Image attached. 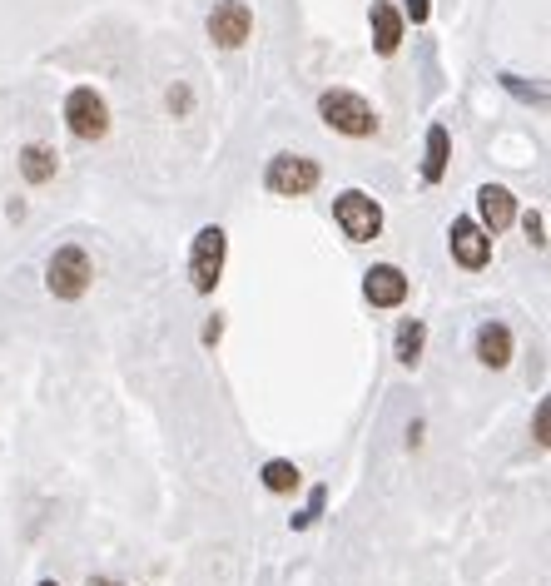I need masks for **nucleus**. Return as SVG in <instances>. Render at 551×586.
Instances as JSON below:
<instances>
[{
  "instance_id": "1",
  "label": "nucleus",
  "mask_w": 551,
  "mask_h": 586,
  "mask_svg": "<svg viewBox=\"0 0 551 586\" xmlns=\"http://www.w3.org/2000/svg\"><path fill=\"white\" fill-rule=\"evenodd\" d=\"M318 120L333 135H348V140H373L378 135V110L358 90H323L318 95Z\"/></svg>"
},
{
  "instance_id": "2",
  "label": "nucleus",
  "mask_w": 551,
  "mask_h": 586,
  "mask_svg": "<svg viewBox=\"0 0 551 586\" xmlns=\"http://www.w3.org/2000/svg\"><path fill=\"white\" fill-rule=\"evenodd\" d=\"M95 284V264H90V254L80 249V244H60L55 254H50V264H45V289L55 293L60 303H75V298H85Z\"/></svg>"
},
{
  "instance_id": "3",
  "label": "nucleus",
  "mask_w": 551,
  "mask_h": 586,
  "mask_svg": "<svg viewBox=\"0 0 551 586\" xmlns=\"http://www.w3.org/2000/svg\"><path fill=\"white\" fill-rule=\"evenodd\" d=\"M65 130L75 140H85V145H95V140L110 135V105H105V95L95 85H75L65 95Z\"/></svg>"
},
{
  "instance_id": "4",
  "label": "nucleus",
  "mask_w": 551,
  "mask_h": 586,
  "mask_svg": "<svg viewBox=\"0 0 551 586\" xmlns=\"http://www.w3.org/2000/svg\"><path fill=\"white\" fill-rule=\"evenodd\" d=\"M224 254H229V234H224L219 224H204V229L194 234V249H189V284H194V293L219 289Z\"/></svg>"
},
{
  "instance_id": "5",
  "label": "nucleus",
  "mask_w": 551,
  "mask_h": 586,
  "mask_svg": "<svg viewBox=\"0 0 551 586\" xmlns=\"http://www.w3.org/2000/svg\"><path fill=\"white\" fill-rule=\"evenodd\" d=\"M333 219H338V229H343L353 244H373V239L383 234V209H378V199L363 194V189H343V194L333 199Z\"/></svg>"
},
{
  "instance_id": "6",
  "label": "nucleus",
  "mask_w": 551,
  "mask_h": 586,
  "mask_svg": "<svg viewBox=\"0 0 551 586\" xmlns=\"http://www.w3.org/2000/svg\"><path fill=\"white\" fill-rule=\"evenodd\" d=\"M318 179H323V169L308 154H274L269 169H264V184H269V194H278V199H303V194L318 189Z\"/></svg>"
},
{
  "instance_id": "7",
  "label": "nucleus",
  "mask_w": 551,
  "mask_h": 586,
  "mask_svg": "<svg viewBox=\"0 0 551 586\" xmlns=\"http://www.w3.org/2000/svg\"><path fill=\"white\" fill-rule=\"evenodd\" d=\"M204 30H209V40H214L219 50L249 45V35H254V10H249V0H219V5L209 10Z\"/></svg>"
},
{
  "instance_id": "8",
  "label": "nucleus",
  "mask_w": 551,
  "mask_h": 586,
  "mask_svg": "<svg viewBox=\"0 0 551 586\" xmlns=\"http://www.w3.org/2000/svg\"><path fill=\"white\" fill-rule=\"evenodd\" d=\"M447 244H452V259L462 264V269H487V259H492V234L477 224V219H452V229H447Z\"/></svg>"
},
{
  "instance_id": "9",
  "label": "nucleus",
  "mask_w": 551,
  "mask_h": 586,
  "mask_svg": "<svg viewBox=\"0 0 551 586\" xmlns=\"http://www.w3.org/2000/svg\"><path fill=\"white\" fill-rule=\"evenodd\" d=\"M363 298H368L373 308H398V303H408V274H403L398 264H373V269L363 274Z\"/></svg>"
},
{
  "instance_id": "10",
  "label": "nucleus",
  "mask_w": 551,
  "mask_h": 586,
  "mask_svg": "<svg viewBox=\"0 0 551 586\" xmlns=\"http://www.w3.org/2000/svg\"><path fill=\"white\" fill-rule=\"evenodd\" d=\"M512 219H517L512 189H507V184H482V189H477V224L497 239L502 229H512Z\"/></svg>"
},
{
  "instance_id": "11",
  "label": "nucleus",
  "mask_w": 551,
  "mask_h": 586,
  "mask_svg": "<svg viewBox=\"0 0 551 586\" xmlns=\"http://www.w3.org/2000/svg\"><path fill=\"white\" fill-rule=\"evenodd\" d=\"M368 25H373V50L388 60V55H398V45H403V30H408V20L398 15V5H388V0H373V10H368Z\"/></svg>"
},
{
  "instance_id": "12",
  "label": "nucleus",
  "mask_w": 551,
  "mask_h": 586,
  "mask_svg": "<svg viewBox=\"0 0 551 586\" xmlns=\"http://www.w3.org/2000/svg\"><path fill=\"white\" fill-rule=\"evenodd\" d=\"M20 174H25V184H50L60 174V149L45 140H30L20 149Z\"/></svg>"
},
{
  "instance_id": "13",
  "label": "nucleus",
  "mask_w": 551,
  "mask_h": 586,
  "mask_svg": "<svg viewBox=\"0 0 551 586\" xmlns=\"http://www.w3.org/2000/svg\"><path fill=\"white\" fill-rule=\"evenodd\" d=\"M477 358L487 368H507L512 363V328L507 323H482L477 328Z\"/></svg>"
},
{
  "instance_id": "14",
  "label": "nucleus",
  "mask_w": 551,
  "mask_h": 586,
  "mask_svg": "<svg viewBox=\"0 0 551 586\" xmlns=\"http://www.w3.org/2000/svg\"><path fill=\"white\" fill-rule=\"evenodd\" d=\"M447 164H452V135H447V125H432V130H427V159H422V179H427V184H437V179L447 174Z\"/></svg>"
},
{
  "instance_id": "15",
  "label": "nucleus",
  "mask_w": 551,
  "mask_h": 586,
  "mask_svg": "<svg viewBox=\"0 0 551 586\" xmlns=\"http://www.w3.org/2000/svg\"><path fill=\"white\" fill-rule=\"evenodd\" d=\"M264 487L278 492V497H288V492H298V487H303V472H298L288 457H274V462H264Z\"/></svg>"
},
{
  "instance_id": "16",
  "label": "nucleus",
  "mask_w": 551,
  "mask_h": 586,
  "mask_svg": "<svg viewBox=\"0 0 551 586\" xmlns=\"http://www.w3.org/2000/svg\"><path fill=\"white\" fill-rule=\"evenodd\" d=\"M422 343H427V323H422V318H408V323L398 328V363L417 368V358H422Z\"/></svg>"
},
{
  "instance_id": "17",
  "label": "nucleus",
  "mask_w": 551,
  "mask_h": 586,
  "mask_svg": "<svg viewBox=\"0 0 551 586\" xmlns=\"http://www.w3.org/2000/svg\"><path fill=\"white\" fill-rule=\"evenodd\" d=\"M497 85H502L512 100H522V105H547V85H527L522 75H497Z\"/></svg>"
},
{
  "instance_id": "18",
  "label": "nucleus",
  "mask_w": 551,
  "mask_h": 586,
  "mask_svg": "<svg viewBox=\"0 0 551 586\" xmlns=\"http://www.w3.org/2000/svg\"><path fill=\"white\" fill-rule=\"evenodd\" d=\"M164 105H169V115H174V120H184V115L194 110V90H189V85H169Z\"/></svg>"
},
{
  "instance_id": "19",
  "label": "nucleus",
  "mask_w": 551,
  "mask_h": 586,
  "mask_svg": "<svg viewBox=\"0 0 551 586\" xmlns=\"http://www.w3.org/2000/svg\"><path fill=\"white\" fill-rule=\"evenodd\" d=\"M522 229H527V239H532V249H547V219L532 209V214H522Z\"/></svg>"
},
{
  "instance_id": "20",
  "label": "nucleus",
  "mask_w": 551,
  "mask_h": 586,
  "mask_svg": "<svg viewBox=\"0 0 551 586\" xmlns=\"http://www.w3.org/2000/svg\"><path fill=\"white\" fill-rule=\"evenodd\" d=\"M323 502H328V487H313V497H308V512H298V517H293V527H313V517L323 512Z\"/></svg>"
},
{
  "instance_id": "21",
  "label": "nucleus",
  "mask_w": 551,
  "mask_h": 586,
  "mask_svg": "<svg viewBox=\"0 0 551 586\" xmlns=\"http://www.w3.org/2000/svg\"><path fill=\"white\" fill-rule=\"evenodd\" d=\"M532 438H537V447H547V442H551V403H537V423H532Z\"/></svg>"
},
{
  "instance_id": "22",
  "label": "nucleus",
  "mask_w": 551,
  "mask_h": 586,
  "mask_svg": "<svg viewBox=\"0 0 551 586\" xmlns=\"http://www.w3.org/2000/svg\"><path fill=\"white\" fill-rule=\"evenodd\" d=\"M403 10H408L413 25H427V20H432V0H403Z\"/></svg>"
},
{
  "instance_id": "23",
  "label": "nucleus",
  "mask_w": 551,
  "mask_h": 586,
  "mask_svg": "<svg viewBox=\"0 0 551 586\" xmlns=\"http://www.w3.org/2000/svg\"><path fill=\"white\" fill-rule=\"evenodd\" d=\"M219 333H224V318H219V313H214V318H209V323H204V343H219Z\"/></svg>"
},
{
  "instance_id": "24",
  "label": "nucleus",
  "mask_w": 551,
  "mask_h": 586,
  "mask_svg": "<svg viewBox=\"0 0 551 586\" xmlns=\"http://www.w3.org/2000/svg\"><path fill=\"white\" fill-rule=\"evenodd\" d=\"M90 586H125V582H90Z\"/></svg>"
},
{
  "instance_id": "25",
  "label": "nucleus",
  "mask_w": 551,
  "mask_h": 586,
  "mask_svg": "<svg viewBox=\"0 0 551 586\" xmlns=\"http://www.w3.org/2000/svg\"><path fill=\"white\" fill-rule=\"evenodd\" d=\"M40 586H60V582H40Z\"/></svg>"
}]
</instances>
